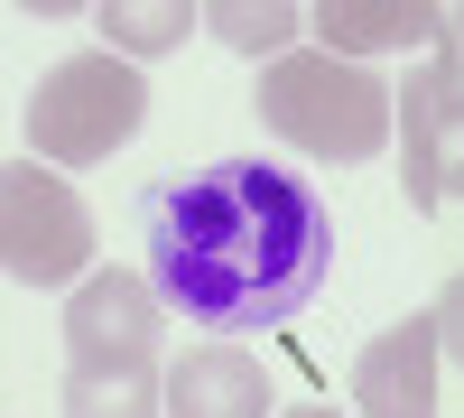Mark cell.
Returning a JSON list of instances; mask_svg holds the SVG:
<instances>
[{
	"label": "cell",
	"instance_id": "4fadbf2b",
	"mask_svg": "<svg viewBox=\"0 0 464 418\" xmlns=\"http://www.w3.org/2000/svg\"><path fill=\"white\" fill-rule=\"evenodd\" d=\"M437 56H446V74H455V84H464V10L446 19V47H437Z\"/></svg>",
	"mask_w": 464,
	"mask_h": 418
},
{
	"label": "cell",
	"instance_id": "5b68a950",
	"mask_svg": "<svg viewBox=\"0 0 464 418\" xmlns=\"http://www.w3.org/2000/svg\"><path fill=\"white\" fill-rule=\"evenodd\" d=\"M93 214L84 196L47 168V159H10L0 168V270L19 288H84L93 270Z\"/></svg>",
	"mask_w": 464,
	"mask_h": 418
},
{
	"label": "cell",
	"instance_id": "8fae6325",
	"mask_svg": "<svg viewBox=\"0 0 464 418\" xmlns=\"http://www.w3.org/2000/svg\"><path fill=\"white\" fill-rule=\"evenodd\" d=\"M93 28L121 56H168V47H186V37L205 28V10H186V0H102Z\"/></svg>",
	"mask_w": 464,
	"mask_h": 418
},
{
	"label": "cell",
	"instance_id": "7a4b0ae2",
	"mask_svg": "<svg viewBox=\"0 0 464 418\" xmlns=\"http://www.w3.org/2000/svg\"><path fill=\"white\" fill-rule=\"evenodd\" d=\"M168 297L149 270H93L65 297V418H168Z\"/></svg>",
	"mask_w": 464,
	"mask_h": 418
},
{
	"label": "cell",
	"instance_id": "ba28073f",
	"mask_svg": "<svg viewBox=\"0 0 464 418\" xmlns=\"http://www.w3.org/2000/svg\"><path fill=\"white\" fill-rule=\"evenodd\" d=\"M269 363L251 345H186L168 363V418H260Z\"/></svg>",
	"mask_w": 464,
	"mask_h": 418
},
{
	"label": "cell",
	"instance_id": "277c9868",
	"mask_svg": "<svg viewBox=\"0 0 464 418\" xmlns=\"http://www.w3.org/2000/svg\"><path fill=\"white\" fill-rule=\"evenodd\" d=\"M28 159H47V168H93L111 159L140 122H149V84H140V65L130 56H111V47H84V56H65L37 74V93H28Z\"/></svg>",
	"mask_w": 464,
	"mask_h": 418
},
{
	"label": "cell",
	"instance_id": "3957f363",
	"mask_svg": "<svg viewBox=\"0 0 464 418\" xmlns=\"http://www.w3.org/2000/svg\"><path fill=\"white\" fill-rule=\"evenodd\" d=\"M260 122L279 131L288 149H306V159H343V168H362L391 149L400 131V93L381 84L372 65L353 56H325V47H297L279 65H260Z\"/></svg>",
	"mask_w": 464,
	"mask_h": 418
},
{
	"label": "cell",
	"instance_id": "30bf717a",
	"mask_svg": "<svg viewBox=\"0 0 464 418\" xmlns=\"http://www.w3.org/2000/svg\"><path fill=\"white\" fill-rule=\"evenodd\" d=\"M205 28L223 37L232 56H260V65H279V56H297V37L316 28V19H297L288 0H214V10H205Z\"/></svg>",
	"mask_w": 464,
	"mask_h": 418
},
{
	"label": "cell",
	"instance_id": "52a82bcc",
	"mask_svg": "<svg viewBox=\"0 0 464 418\" xmlns=\"http://www.w3.org/2000/svg\"><path fill=\"white\" fill-rule=\"evenodd\" d=\"M437 316H400L381 326L372 345L353 354V409L362 418H437Z\"/></svg>",
	"mask_w": 464,
	"mask_h": 418
},
{
	"label": "cell",
	"instance_id": "7c38bea8",
	"mask_svg": "<svg viewBox=\"0 0 464 418\" xmlns=\"http://www.w3.org/2000/svg\"><path fill=\"white\" fill-rule=\"evenodd\" d=\"M428 316H437V345H446V363H464V270L446 279V297H437Z\"/></svg>",
	"mask_w": 464,
	"mask_h": 418
},
{
	"label": "cell",
	"instance_id": "8992f818",
	"mask_svg": "<svg viewBox=\"0 0 464 418\" xmlns=\"http://www.w3.org/2000/svg\"><path fill=\"white\" fill-rule=\"evenodd\" d=\"M400 159H409V205L418 214L464 196V84L446 74V56L409 65V84H400Z\"/></svg>",
	"mask_w": 464,
	"mask_h": 418
},
{
	"label": "cell",
	"instance_id": "9c48e42d",
	"mask_svg": "<svg viewBox=\"0 0 464 418\" xmlns=\"http://www.w3.org/2000/svg\"><path fill=\"white\" fill-rule=\"evenodd\" d=\"M446 19L455 10H428V0H325L316 10V37H325V56H381V47H446Z\"/></svg>",
	"mask_w": 464,
	"mask_h": 418
},
{
	"label": "cell",
	"instance_id": "5bb4252c",
	"mask_svg": "<svg viewBox=\"0 0 464 418\" xmlns=\"http://www.w3.org/2000/svg\"><path fill=\"white\" fill-rule=\"evenodd\" d=\"M279 418H343V409H279Z\"/></svg>",
	"mask_w": 464,
	"mask_h": 418
},
{
	"label": "cell",
	"instance_id": "6da1fadb",
	"mask_svg": "<svg viewBox=\"0 0 464 418\" xmlns=\"http://www.w3.org/2000/svg\"><path fill=\"white\" fill-rule=\"evenodd\" d=\"M140 270L168 297V316H186L214 345L269 335L325 288L334 214L306 177L269 159H214L140 196Z\"/></svg>",
	"mask_w": 464,
	"mask_h": 418
}]
</instances>
